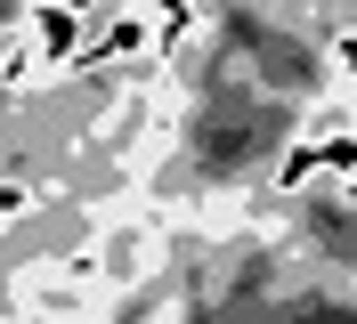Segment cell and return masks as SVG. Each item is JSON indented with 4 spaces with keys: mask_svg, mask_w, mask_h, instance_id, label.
Listing matches in <instances>:
<instances>
[{
    "mask_svg": "<svg viewBox=\"0 0 357 324\" xmlns=\"http://www.w3.org/2000/svg\"><path fill=\"white\" fill-rule=\"evenodd\" d=\"M82 33H89V24H73L66 8H49V0H33V8L17 17V41L33 49V65H41V73H66L73 49H82Z\"/></svg>",
    "mask_w": 357,
    "mask_h": 324,
    "instance_id": "6da1fadb",
    "label": "cell"
},
{
    "mask_svg": "<svg viewBox=\"0 0 357 324\" xmlns=\"http://www.w3.org/2000/svg\"><path fill=\"white\" fill-rule=\"evenodd\" d=\"M301 187H317V146L309 138H284V154L268 162V194H301Z\"/></svg>",
    "mask_w": 357,
    "mask_h": 324,
    "instance_id": "7a4b0ae2",
    "label": "cell"
},
{
    "mask_svg": "<svg viewBox=\"0 0 357 324\" xmlns=\"http://www.w3.org/2000/svg\"><path fill=\"white\" fill-rule=\"evenodd\" d=\"M341 130H349V98H341V89H325V98H309V106H301V122H292V138H341Z\"/></svg>",
    "mask_w": 357,
    "mask_h": 324,
    "instance_id": "3957f363",
    "label": "cell"
},
{
    "mask_svg": "<svg viewBox=\"0 0 357 324\" xmlns=\"http://www.w3.org/2000/svg\"><path fill=\"white\" fill-rule=\"evenodd\" d=\"M49 8H66L73 24H98V17H106V8H114V0H49Z\"/></svg>",
    "mask_w": 357,
    "mask_h": 324,
    "instance_id": "277c9868",
    "label": "cell"
}]
</instances>
